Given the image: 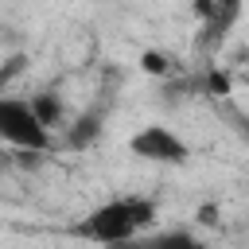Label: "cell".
Returning a JSON list of instances; mask_svg holds the SVG:
<instances>
[{
  "label": "cell",
  "mask_w": 249,
  "mask_h": 249,
  "mask_svg": "<svg viewBox=\"0 0 249 249\" xmlns=\"http://www.w3.org/2000/svg\"><path fill=\"white\" fill-rule=\"evenodd\" d=\"M156 222V202L140 198V195H124V198H109L101 206H93L78 233L97 241V245H128L140 237V230H148Z\"/></svg>",
  "instance_id": "6da1fadb"
},
{
  "label": "cell",
  "mask_w": 249,
  "mask_h": 249,
  "mask_svg": "<svg viewBox=\"0 0 249 249\" xmlns=\"http://www.w3.org/2000/svg\"><path fill=\"white\" fill-rule=\"evenodd\" d=\"M0 140L12 144L16 152H47L51 132L39 124L31 113V101L23 97H0Z\"/></svg>",
  "instance_id": "7a4b0ae2"
},
{
  "label": "cell",
  "mask_w": 249,
  "mask_h": 249,
  "mask_svg": "<svg viewBox=\"0 0 249 249\" xmlns=\"http://www.w3.org/2000/svg\"><path fill=\"white\" fill-rule=\"evenodd\" d=\"M128 152L148 160V163H183L191 156V144L175 128H167V124H144V128L132 132Z\"/></svg>",
  "instance_id": "3957f363"
},
{
  "label": "cell",
  "mask_w": 249,
  "mask_h": 249,
  "mask_svg": "<svg viewBox=\"0 0 249 249\" xmlns=\"http://www.w3.org/2000/svg\"><path fill=\"white\" fill-rule=\"evenodd\" d=\"M241 4H245V0H214V12H210V19L202 23V27H206V35H202V47H214V43H222V39L230 35V27L241 19Z\"/></svg>",
  "instance_id": "277c9868"
},
{
  "label": "cell",
  "mask_w": 249,
  "mask_h": 249,
  "mask_svg": "<svg viewBox=\"0 0 249 249\" xmlns=\"http://www.w3.org/2000/svg\"><path fill=\"white\" fill-rule=\"evenodd\" d=\"M31 113L39 117V124H43L47 132H54V128L62 124V117H66V113H62V101H58L51 89H43V93H31Z\"/></svg>",
  "instance_id": "5b68a950"
},
{
  "label": "cell",
  "mask_w": 249,
  "mask_h": 249,
  "mask_svg": "<svg viewBox=\"0 0 249 249\" xmlns=\"http://www.w3.org/2000/svg\"><path fill=\"white\" fill-rule=\"evenodd\" d=\"M144 249H206V241L195 230H163L144 241Z\"/></svg>",
  "instance_id": "8992f818"
},
{
  "label": "cell",
  "mask_w": 249,
  "mask_h": 249,
  "mask_svg": "<svg viewBox=\"0 0 249 249\" xmlns=\"http://www.w3.org/2000/svg\"><path fill=\"white\" fill-rule=\"evenodd\" d=\"M97 136H101V117L97 113H86V117H78V124L66 128V144L70 148H89Z\"/></svg>",
  "instance_id": "52a82bcc"
},
{
  "label": "cell",
  "mask_w": 249,
  "mask_h": 249,
  "mask_svg": "<svg viewBox=\"0 0 249 249\" xmlns=\"http://www.w3.org/2000/svg\"><path fill=\"white\" fill-rule=\"evenodd\" d=\"M140 70L163 78V74H171V58H167L163 51H144V54H140Z\"/></svg>",
  "instance_id": "ba28073f"
},
{
  "label": "cell",
  "mask_w": 249,
  "mask_h": 249,
  "mask_svg": "<svg viewBox=\"0 0 249 249\" xmlns=\"http://www.w3.org/2000/svg\"><path fill=\"white\" fill-rule=\"evenodd\" d=\"M230 89H233V82H230V74H226V70H210V74H206V93L226 97Z\"/></svg>",
  "instance_id": "9c48e42d"
},
{
  "label": "cell",
  "mask_w": 249,
  "mask_h": 249,
  "mask_svg": "<svg viewBox=\"0 0 249 249\" xmlns=\"http://www.w3.org/2000/svg\"><path fill=\"white\" fill-rule=\"evenodd\" d=\"M23 66H27V54H12V58L0 66V89H4L12 78H19V74H23Z\"/></svg>",
  "instance_id": "30bf717a"
},
{
  "label": "cell",
  "mask_w": 249,
  "mask_h": 249,
  "mask_svg": "<svg viewBox=\"0 0 249 249\" xmlns=\"http://www.w3.org/2000/svg\"><path fill=\"white\" fill-rule=\"evenodd\" d=\"M218 218H222L218 202H202L198 206V226H218Z\"/></svg>",
  "instance_id": "8fae6325"
},
{
  "label": "cell",
  "mask_w": 249,
  "mask_h": 249,
  "mask_svg": "<svg viewBox=\"0 0 249 249\" xmlns=\"http://www.w3.org/2000/svg\"><path fill=\"white\" fill-rule=\"evenodd\" d=\"M210 12H214V0H195V16H198L202 23L210 19Z\"/></svg>",
  "instance_id": "7c38bea8"
},
{
  "label": "cell",
  "mask_w": 249,
  "mask_h": 249,
  "mask_svg": "<svg viewBox=\"0 0 249 249\" xmlns=\"http://www.w3.org/2000/svg\"><path fill=\"white\" fill-rule=\"evenodd\" d=\"M241 132H245V140H249V117H241Z\"/></svg>",
  "instance_id": "4fadbf2b"
},
{
  "label": "cell",
  "mask_w": 249,
  "mask_h": 249,
  "mask_svg": "<svg viewBox=\"0 0 249 249\" xmlns=\"http://www.w3.org/2000/svg\"><path fill=\"white\" fill-rule=\"evenodd\" d=\"M0 171H4V152H0Z\"/></svg>",
  "instance_id": "5bb4252c"
}]
</instances>
